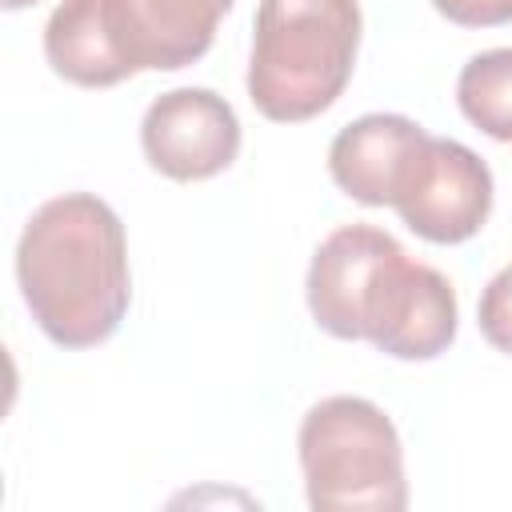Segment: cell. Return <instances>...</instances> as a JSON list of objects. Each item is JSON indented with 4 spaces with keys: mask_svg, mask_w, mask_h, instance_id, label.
Instances as JSON below:
<instances>
[{
    "mask_svg": "<svg viewBox=\"0 0 512 512\" xmlns=\"http://www.w3.org/2000/svg\"><path fill=\"white\" fill-rule=\"evenodd\" d=\"M300 468L308 504L328 508H408L404 448L396 424L364 396H328L300 420Z\"/></svg>",
    "mask_w": 512,
    "mask_h": 512,
    "instance_id": "obj_4",
    "label": "cell"
},
{
    "mask_svg": "<svg viewBox=\"0 0 512 512\" xmlns=\"http://www.w3.org/2000/svg\"><path fill=\"white\" fill-rule=\"evenodd\" d=\"M140 144L168 180H208L236 160L240 120L212 88H172L148 104Z\"/></svg>",
    "mask_w": 512,
    "mask_h": 512,
    "instance_id": "obj_6",
    "label": "cell"
},
{
    "mask_svg": "<svg viewBox=\"0 0 512 512\" xmlns=\"http://www.w3.org/2000/svg\"><path fill=\"white\" fill-rule=\"evenodd\" d=\"M144 60L156 72H176L212 48L220 16L236 0H128Z\"/></svg>",
    "mask_w": 512,
    "mask_h": 512,
    "instance_id": "obj_9",
    "label": "cell"
},
{
    "mask_svg": "<svg viewBox=\"0 0 512 512\" xmlns=\"http://www.w3.org/2000/svg\"><path fill=\"white\" fill-rule=\"evenodd\" d=\"M456 104L484 136L512 144V48L472 56L456 76Z\"/></svg>",
    "mask_w": 512,
    "mask_h": 512,
    "instance_id": "obj_10",
    "label": "cell"
},
{
    "mask_svg": "<svg viewBox=\"0 0 512 512\" xmlns=\"http://www.w3.org/2000/svg\"><path fill=\"white\" fill-rule=\"evenodd\" d=\"M428 132L396 112H368L336 132L328 148V172L336 188L368 208L392 204L412 152Z\"/></svg>",
    "mask_w": 512,
    "mask_h": 512,
    "instance_id": "obj_8",
    "label": "cell"
},
{
    "mask_svg": "<svg viewBox=\"0 0 512 512\" xmlns=\"http://www.w3.org/2000/svg\"><path fill=\"white\" fill-rule=\"evenodd\" d=\"M360 48L356 0H260L248 96L260 116L296 124L336 104Z\"/></svg>",
    "mask_w": 512,
    "mask_h": 512,
    "instance_id": "obj_3",
    "label": "cell"
},
{
    "mask_svg": "<svg viewBox=\"0 0 512 512\" xmlns=\"http://www.w3.org/2000/svg\"><path fill=\"white\" fill-rule=\"evenodd\" d=\"M432 8L464 28H496L512 20V0H432Z\"/></svg>",
    "mask_w": 512,
    "mask_h": 512,
    "instance_id": "obj_12",
    "label": "cell"
},
{
    "mask_svg": "<svg viewBox=\"0 0 512 512\" xmlns=\"http://www.w3.org/2000/svg\"><path fill=\"white\" fill-rule=\"evenodd\" d=\"M392 208L416 236L432 244L472 240L492 212V172L468 144L424 136L408 160Z\"/></svg>",
    "mask_w": 512,
    "mask_h": 512,
    "instance_id": "obj_5",
    "label": "cell"
},
{
    "mask_svg": "<svg viewBox=\"0 0 512 512\" xmlns=\"http://www.w3.org/2000/svg\"><path fill=\"white\" fill-rule=\"evenodd\" d=\"M476 320H480L484 340H488L496 352H508V356H512V264L500 268V272L484 284Z\"/></svg>",
    "mask_w": 512,
    "mask_h": 512,
    "instance_id": "obj_11",
    "label": "cell"
},
{
    "mask_svg": "<svg viewBox=\"0 0 512 512\" xmlns=\"http://www.w3.org/2000/svg\"><path fill=\"white\" fill-rule=\"evenodd\" d=\"M20 296L40 332L60 348L104 344L132 300L120 216L92 192L44 200L16 244Z\"/></svg>",
    "mask_w": 512,
    "mask_h": 512,
    "instance_id": "obj_2",
    "label": "cell"
},
{
    "mask_svg": "<svg viewBox=\"0 0 512 512\" xmlns=\"http://www.w3.org/2000/svg\"><path fill=\"white\" fill-rule=\"evenodd\" d=\"M312 320L340 340H368L396 360H432L456 340V292L432 264L372 224L336 228L304 280Z\"/></svg>",
    "mask_w": 512,
    "mask_h": 512,
    "instance_id": "obj_1",
    "label": "cell"
},
{
    "mask_svg": "<svg viewBox=\"0 0 512 512\" xmlns=\"http://www.w3.org/2000/svg\"><path fill=\"white\" fill-rule=\"evenodd\" d=\"M44 56L80 88H108L148 68L128 0H60L44 24Z\"/></svg>",
    "mask_w": 512,
    "mask_h": 512,
    "instance_id": "obj_7",
    "label": "cell"
},
{
    "mask_svg": "<svg viewBox=\"0 0 512 512\" xmlns=\"http://www.w3.org/2000/svg\"><path fill=\"white\" fill-rule=\"evenodd\" d=\"M8 12H16V8H28V4H36V0H0Z\"/></svg>",
    "mask_w": 512,
    "mask_h": 512,
    "instance_id": "obj_13",
    "label": "cell"
}]
</instances>
